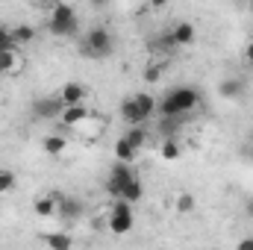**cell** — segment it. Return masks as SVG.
Listing matches in <instances>:
<instances>
[{
	"label": "cell",
	"instance_id": "277c9868",
	"mask_svg": "<svg viewBox=\"0 0 253 250\" xmlns=\"http://www.w3.org/2000/svg\"><path fill=\"white\" fill-rule=\"evenodd\" d=\"M135 224V215H132V206L124 200H115L112 209H109V218H106V227L112 236H126Z\"/></svg>",
	"mask_w": 253,
	"mask_h": 250
},
{
	"label": "cell",
	"instance_id": "4fadbf2b",
	"mask_svg": "<svg viewBox=\"0 0 253 250\" xmlns=\"http://www.w3.org/2000/svg\"><path fill=\"white\" fill-rule=\"evenodd\" d=\"M56 212H59V203L50 197V191L33 200V215H39V218H50V215H56Z\"/></svg>",
	"mask_w": 253,
	"mask_h": 250
},
{
	"label": "cell",
	"instance_id": "ba28073f",
	"mask_svg": "<svg viewBox=\"0 0 253 250\" xmlns=\"http://www.w3.org/2000/svg\"><path fill=\"white\" fill-rule=\"evenodd\" d=\"M85 85L83 83H65L62 88H59V100H62V106H83V100H85Z\"/></svg>",
	"mask_w": 253,
	"mask_h": 250
},
{
	"label": "cell",
	"instance_id": "8fae6325",
	"mask_svg": "<svg viewBox=\"0 0 253 250\" xmlns=\"http://www.w3.org/2000/svg\"><path fill=\"white\" fill-rule=\"evenodd\" d=\"M121 121L126 126H144L147 121L141 118V112H138V106H135V100L132 97H124L121 100Z\"/></svg>",
	"mask_w": 253,
	"mask_h": 250
},
{
	"label": "cell",
	"instance_id": "5b68a950",
	"mask_svg": "<svg viewBox=\"0 0 253 250\" xmlns=\"http://www.w3.org/2000/svg\"><path fill=\"white\" fill-rule=\"evenodd\" d=\"M62 109L65 106H62L59 97H39V100H33V106H30V112H33L36 121H59Z\"/></svg>",
	"mask_w": 253,
	"mask_h": 250
},
{
	"label": "cell",
	"instance_id": "ffe728a7",
	"mask_svg": "<svg viewBox=\"0 0 253 250\" xmlns=\"http://www.w3.org/2000/svg\"><path fill=\"white\" fill-rule=\"evenodd\" d=\"M42 147H44V153H50V156H59L65 147H68V138L65 135H44V141H42Z\"/></svg>",
	"mask_w": 253,
	"mask_h": 250
},
{
	"label": "cell",
	"instance_id": "3957f363",
	"mask_svg": "<svg viewBox=\"0 0 253 250\" xmlns=\"http://www.w3.org/2000/svg\"><path fill=\"white\" fill-rule=\"evenodd\" d=\"M47 30L53 36H74L80 30V18H77V9L71 3H56L50 9V18H47Z\"/></svg>",
	"mask_w": 253,
	"mask_h": 250
},
{
	"label": "cell",
	"instance_id": "44dd1931",
	"mask_svg": "<svg viewBox=\"0 0 253 250\" xmlns=\"http://www.w3.org/2000/svg\"><path fill=\"white\" fill-rule=\"evenodd\" d=\"M44 245L50 250H71L74 248V242H71L68 233H47V236H44Z\"/></svg>",
	"mask_w": 253,
	"mask_h": 250
},
{
	"label": "cell",
	"instance_id": "30bf717a",
	"mask_svg": "<svg viewBox=\"0 0 253 250\" xmlns=\"http://www.w3.org/2000/svg\"><path fill=\"white\" fill-rule=\"evenodd\" d=\"M88 118H91V115H88L85 103H83V106H65L62 115H59V124L68 126V129H74V126H83Z\"/></svg>",
	"mask_w": 253,
	"mask_h": 250
},
{
	"label": "cell",
	"instance_id": "8992f818",
	"mask_svg": "<svg viewBox=\"0 0 253 250\" xmlns=\"http://www.w3.org/2000/svg\"><path fill=\"white\" fill-rule=\"evenodd\" d=\"M129 180H135L132 165H118V162H115V168H112V171H109V177H106V191L118 200V197H121V191L129 186Z\"/></svg>",
	"mask_w": 253,
	"mask_h": 250
},
{
	"label": "cell",
	"instance_id": "7c38bea8",
	"mask_svg": "<svg viewBox=\"0 0 253 250\" xmlns=\"http://www.w3.org/2000/svg\"><path fill=\"white\" fill-rule=\"evenodd\" d=\"M132 100H135V106H138V112H141V118H144V121H150V118L156 115V106H159V103H156V97H153V94H147V91H135V94H132Z\"/></svg>",
	"mask_w": 253,
	"mask_h": 250
},
{
	"label": "cell",
	"instance_id": "7a4b0ae2",
	"mask_svg": "<svg viewBox=\"0 0 253 250\" xmlns=\"http://www.w3.org/2000/svg\"><path fill=\"white\" fill-rule=\"evenodd\" d=\"M112 50H115V39H112L109 27H103V24L91 27L80 42V53L88 56V59H106Z\"/></svg>",
	"mask_w": 253,
	"mask_h": 250
},
{
	"label": "cell",
	"instance_id": "cb8c5ba5",
	"mask_svg": "<svg viewBox=\"0 0 253 250\" xmlns=\"http://www.w3.org/2000/svg\"><path fill=\"white\" fill-rule=\"evenodd\" d=\"M194 206H197V200H194L191 194H180V197H177V203H174V209H177L180 215H191V212H194Z\"/></svg>",
	"mask_w": 253,
	"mask_h": 250
},
{
	"label": "cell",
	"instance_id": "f1b7e54d",
	"mask_svg": "<svg viewBox=\"0 0 253 250\" xmlns=\"http://www.w3.org/2000/svg\"><path fill=\"white\" fill-rule=\"evenodd\" d=\"M245 212H248V218H253V200H248V203H245Z\"/></svg>",
	"mask_w": 253,
	"mask_h": 250
},
{
	"label": "cell",
	"instance_id": "9a60e30c",
	"mask_svg": "<svg viewBox=\"0 0 253 250\" xmlns=\"http://www.w3.org/2000/svg\"><path fill=\"white\" fill-rule=\"evenodd\" d=\"M21 53L18 50H12V53H0V77H9V74H18L21 71Z\"/></svg>",
	"mask_w": 253,
	"mask_h": 250
},
{
	"label": "cell",
	"instance_id": "484cf974",
	"mask_svg": "<svg viewBox=\"0 0 253 250\" xmlns=\"http://www.w3.org/2000/svg\"><path fill=\"white\" fill-rule=\"evenodd\" d=\"M141 77H144V83H150V85L159 83V80H162V65H147Z\"/></svg>",
	"mask_w": 253,
	"mask_h": 250
},
{
	"label": "cell",
	"instance_id": "d6986e66",
	"mask_svg": "<svg viewBox=\"0 0 253 250\" xmlns=\"http://www.w3.org/2000/svg\"><path fill=\"white\" fill-rule=\"evenodd\" d=\"M135 156H138V153L126 144L124 138H118V141H115V162H118V165H132V162H135Z\"/></svg>",
	"mask_w": 253,
	"mask_h": 250
},
{
	"label": "cell",
	"instance_id": "4316f807",
	"mask_svg": "<svg viewBox=\"0 0 253 250\" xmlns=\"http://www.w3.org/2000/svg\"><path fill=\"white\" fill-rule=\"evenodd\" d=\"M236 250H253V239H242V242H239V248Z\"/></svg>",
	"mask_w": 253,
	"mask_h": 250
},
{
	"label": "cell",
	"instance_id": "ac0fdd59",
	"mask_svg": "<svg viewBox=\"0 0 253 250\" xmlns=\"http://www.w3.org/2000/svg\"><path fill=\"white\" fill-rule=\"evenodd\" d=\"M141 197H144V186H141V180L135 177V180H129V186L121 191V197H118V200H124V203H129V206H132V203H138Z\"/></svg>",
	"mask_w": 253,
	"mask_h": 250
},
{
	"label": "cell",
	"instance_id": "e0dca14e",
	"mask_svg": "<svg viewBox=\"0 0 253 250\" xmlns=\"http://www.w3.org/2000/svg\"><path fill=\"white\" fill-rule=\"evenodd\" d=\"M159 156H162L165 162H177V159L183 156L180 141H177V138H162V144H159Z\"/></svg>",
	"mask_w": 253,
	"mask_h": 250
},
{
	"label": "cell",
	"instance_id": "2e32d148",
	"mask_svg": "<svg viewBox=\"0 0 253 250\" xmlns=\"http://www.w3.org/2000/svg\"><path fill=\"white\" fill-rule=\"evenodd\" d=\"M9 33H12V39H15L18 47L30 44V42L36 39V27H33V24H15V27H9Z\"/></svg>",
	"mask_w": 253,
	"mask_h": 250
},
{
	"label": "cell",
	"instance_id": "d4e9b609",
	"mask_svg": "<svg viewBox=\"0 0 253 250\" xmlns=\"http://www.w3.org/2000/svg\"><path fill=\"white\" fill-rule=\"evenodd\" d=\"M12 50H18V44H15V39H12V33L3 27V30H0V53H12Z\"/></svg>",
	"mask_w": 253,
	"mask_h": 250
},
{
	"label": "cell",
	"instance_id": "4dcf8cb0",
	"mask_svg": "<svg viewBox=\"0 0 253 250\" xmlns=\"http://www.w3.org/2000/svg\"><path fill=\"white\" fill-rule=\"evenodd\" d=\"M0 30H3V24H0Z\"/></svg>",
	"mask_w": 253,
	"mask_h": 250
},
{
	"label": "cell",
	"instance_id": "9c48e42d",
	"mask_svg": "<svg viewBox=\"0 0 253 250\" xmlns=\"http://www.w3.org/2000/svg\"><path fill=\"white\" fill-rule=\"evenodd\" d=\"M245 91H248V83H245L242 77H227V80L218 83V94H221L224 100H239Z\"/></svg>",
	"mask_w": 253,
	"mask_h": 250
},
{
	"label": "cell",
	"instance_id": "f546056e",
	"mask_svg": "<svg viewBox=\"0 0 253 250\" xmlns=\"http://www.w3.org/2000/svg\"><path fill=\"white\" fill-rule=\"evenodd\" d=\"M248 153L253 156V132H251V138H248Z\"/></svg>",
	"mask_w": 253,
	"mask_h": 250
},
{
	"label": "cell",
	"instance_id": "83f0119b",
	"mask_svg": "<svg viewBox=\"0 0 253 250\" xmlns=\"http://www.w3.org/2000/svg\"><path fill=\"white\" fill-rule=\"evenodd\" d=\"M245 59H248V62L253 65V39L248 42V47H245Z\"/></svg>",
	"mask_w": 253,
	"mask_h": 250
},
{
	"label": "cell",
	"instance_id": "6da1fadb",
	"mask_svg": "<svg viewBox=\"0 0 253 250\" xmlns=\"http://www.w3.org/2000/svg\"><path fill=\"white\" fill-rule=\"evenodd\" d=\"M200 106V91L194 85H174L156 106V112L162 118H171V121H180L183 115H189Z\"/></svg>",
	"mask_w": 253,
	"mask_h": 250
},
{
	"label": "cell",
	"instance_id": "603a6c76",
	"mask_svg": "<svg viewBox=\"0 0 253 250\" xmlns=\"http://www.w3.org/2000/svg\"><path fill=\"white\" fill-rule=\"evenodd\" d=\"M15 183H18V177H15L9 168H0V194H9V191H15Z\"/></svg>",
	"mask_w": 253,
	"mask_h": 250
},
{
	"label": "cell",
	"instance_id": "5bb4252c",
	"mask_svg": "<svg viewBox=\"0 0 253 250\" xmlns=\"http://www.w3.org/2000/svg\"><path fill=\"white\" fill-rule=\"evenodd\" d=\"M121 138H124V141L132 147V150H135V153H138V150H141V147L150 141V135H147V126H126V132L121 135Z\"/></svg>",
	"mask_w": 253,
	"mask_h": 250
},
{
	"label": "cell",
	"instance_id": "7402d4cb",
	"mask_svg": "<svg viewBox=\"0 0 253 250\" xmlns=\"http://www.w3.org/2000/svg\"><path fill=\"white\" fill-rule=\"evenodd\" d=\"M56 215H62V218H68V221H74V218H80L83 215V203L80 200H74V197H65V203L59 206V212Z\"/></svg>",
	"mask_w": 253,
	"mask_h": 250
},
{
	"label": "cell",
	"instance_id": "52a82bcc",
	"mask_svg": "<svg viewBox=\"0 0 253 250\" xmlns=\"http://www.w3.org/2000/svg\"><path fill=\"white\" fill-rule=\"evenodd\" d=\"M168 39H171L174 47H189L191 42L197 39V30H194L191 21H177V24L171 27V33H168Z\"/></svg>",
	"mask_w": 253,
	"mask_h": 250
}]
</instances>
